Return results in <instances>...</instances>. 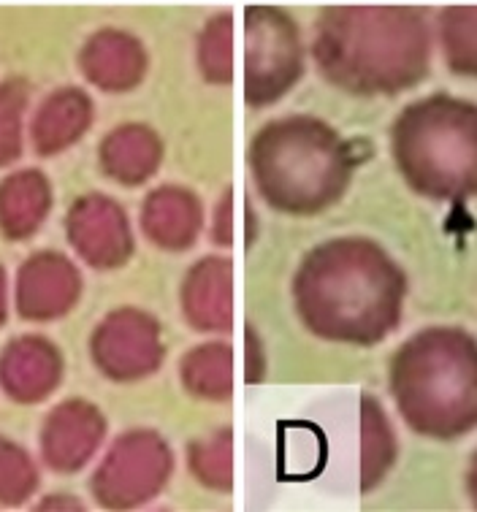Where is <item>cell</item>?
<instances>
[{"mask_svg":"<svg viewBox=\"0 0 477 512\" xmlns=\"http://www.w3.org/2000/svg\"><path fill=\"white\" fill-rule=\"evenodd\" d=\"M356 163L342 133L304 114L266 122L247 147L258 196L288 217H318L339 204Z\"/></svg>","mask_w":477,"mask_h":512,"instance_id":"obj_4","label":"cell"},{"mask_svg":"<svg viewBox=\"0 0 477 512\" xmlns=\"http://www.w3.org/2000/svg\"><path fill=\"white\" fill-rule=\"evenodd\" d=\"M38 510H82V504L76 502V496H47L44 502L38 504Z\"/></svg>","mask_w":477,"mask_h":512,"instance_id":"obj_28","label":"cell"},{"mask_svg":"<svg viewBox=\"0 0 477 512\" xmlns=\"http://www.w3.org/2000/svg\"><path fill=\"white\" fill-rule=\"evenodd\" d=\"M307 71V49L296 19L277 6L244 9V103L266 109L282 101Z\"/></svg>","mask_w":477,"mask_h":512,"instance_id":"obj_6","label":"cell"},{"mask_svg":"<svg viewBox=\"0 0 477 512\" xmlns=\"http://www.w3.org/2000/svg\"><path fill=\"white\" fill-rule=\"evenodd\" d=\"M196 66L204 82L234 84V11L220 9L206 19L196 41Z\"/></svg>","mask_w":477,"mask_h":512,"instance_id":"obj_22","label":"cell"},{"mask_svg":"<svg viewBox=\"0 0 477 512\" xmlns=\"http://www.w3.org/2000/svg\"><path fill=\"white\" fill-rule=\"evenodd\" d=\"M9 317V280H6V269L0 266V326Z\"/></svg>","mask_w":477,"mask_h":512,"instance_id":"obj_29","label":"cell"},{"mask_svg":"<svg viewBox=\"0 0 477 512\" xmlns=\"http://www.w3.org/2000/svg\"><path fill=\"white\" fill-rule=\"evenodd\" d=\"M55 204L52 182L38 168H19L0 179V236L6 242L33 239Z\"/></svg>","mask_w":477,"mask_h":512,"instance_id":"obj_18","label":"cell"},{"mask_svg":"<svg viewBox=\"0 0 477 512\" xmlns=\"http://www.w3.org/2000/svg\"><path fill=\"white\" fill-rule=\"evenodd\" d=\"M106 434L109 423L98 404L87 399L60 401L41 423V461L55 475H79L98 456Z\"/></svg>","mask_w":477,"mask_h":512,"instance_id":"obj_11","label":"cell"},{"mask_svg":"<svg viewBox=\"0 0 477 512\" xmlns=\"http://www.w3.org/2000/svg\"><path fill=\"white\" fill-rule=\"evenodd\" d=\"M396 461V437L375 396H361V491L383 483Z\"/></svg>","mask_w":477,"mask_h":512,"instance_id":"obj_20","label":"cell"},{"mask_svg":"<svg viewBox=\"0 0 477 512\" xmlns=\"http://www.w3.org/2000/svg\"><path fill=\"white\" fill-rule=\"evenodd\" d=\"M407 274L364 236L312 247L293 274V307L309 334L331 345L372 347L402 320Z\"/></svg>","mask_w":477,"mask_h":512,"instance_id":"obj_1","label":"cell"},{"mask_svg":"<svg viewBox=\"0 0 477 512\" xmlns=\"http://www.w3.org/2000/svg\"><path fill=\"white\" fill-rule=\"evenodd\" d=\"M244 380L247 385H258L263 380V374H266V355H263V342L258 331L253 326H247L244 331Z\"/></svg>","mask_w":477,"mask_h":512,"instance_id":"obj_27","label":"cell"},{"mask_svg":"<svg viewBox=\"0 0 477 512\" xmlns=\"http://www.w3.org/2000/svg\"><path fill=\"white\" fill-rule=\"evenodd\" d=\"M174 475V450L158 431L133 429L114 439L90 477V494L103 510H136L158 499Z\"/></svg>","mask_w":477,"mask_h":512,"instance_id":"obj_7","label":"cell"},{"mask_svg":"<svg viewBox=\"0 0 477 512\" xmlns=\"http://www.w3.org/2000/svg\"><path fill=\"white\" fill-rule=\"evenodd\" d=\"M388 388L412 434L467 437L477 429V339L459 326L421 328L393 353Z\"/></svg>","mask_w":477,"mask_h":512,"instance_id":"obj_3","label":"cell"},{"mask_svg":"<svg viewBox=\"0 0 477 512\" xmlns=\"http://www.w3.org/2000/svg\"><path fill=\"white\" fill-rule=\"evenodd\" d=\"M66 380V358L41 334L14 336L0 353V391L17 404H41Z\"/></svg>","mask_w":477,"mask_h":512,"instance_id":"obj_12","label":"cell"},{"mask_svg":"<svg viewBox=\"0 0 477 512\" xmlns=\"http://www.w3.org/2000/svg\"><path fill=\"white\" fill-rule=\"evenodd\" d=\"M204 228L201 198L182 185H160L141 201V231L158 250L185 252L196 247Z\"/></svg>","mask_w":477,"mask_h":512,"instance_id":"obj_15","label":"cell"},{"mask_svg":"<svg viewBox=\"0 0 477 512\" xmlns=\"http://www.w3.org/2000/svg\"><path fill=\"white\" fill-rule=\"evenodd\" d=\"M209 236L217 247H231L234 244V190L228 187L223 198L215 204V215H212V228Z\"/></svg>","mask_w":477,"mask_h":512,"instance_id":"obj_26","label":"cell"},{"mask_svg":"<svg viewBox=\"0 0 477 512\" xmlns=\"http://www.w3.org/2000/svg\"><path fill=\"white\" fill-rule=\"evenodd\" d=\"M391 155L412 193L442 204L477 198V103L437 93L404 106Z\"/></svg>","mask_w":477,"mask_h":512,"instance_id":"obj_5","label":"cell"},{"mask_svg":"<svg viewBox=\"0 0 477 512\" xmlns=\"http://www.w3.org/2000/svg\"><path fill=\"white\" fill-rule=\"evenodd\" d=\"M79 74L95 90L122 95L136 90L150 71V55L139 36L120 28H101L79 49Z\"/></svg>","mask_w":477,"mask_h":512,"instance_id":"obj_13","label":"cell"},{"mask_svg":"<svg viewBox=\"0 0 477 512\" xmlns=\"http://www.w3.org/2000/svg\"><path fill=\"white\" fill-rule=\"evenodd\" d=\"M41 475L36 461L14 439L0 437V507H22L36 496Z\"/></svg>","mask_w":477,"mask_h":512,"instance_id":"obj_25","label":"cell"},{"mask_svg":"<svg viewBox=\"0 0 477 512\" xmlns=\"http://www.w3.org/2000/svg\"><path fill=\"white\" fill-rule=\"evenodd\" d=\"M103 177L122 187H139L158 174L163 163V141L144 122H125L106 133L98 147Z\"/></svg>","mask_w":477,"mask_h":512,"instance_id":"obj_17","label":"cell"},{"mask_svg":"<svg viewBox=\"0 0 477 512\" xmlns=\"http://www.w3.org/2000/svg\"><path fill=\"white\" fill-rule=\"evenodd\" d=\"M434 36L418 6H331L320 11L312 57L331 87L393 98L429 76Z\"/></svg>","mask_w":477,"mask_h":512,"instance_id":"obj_2","label":"cell"},{"mask_svg":"<svg viewBox=\"0 0 477 512\" xmlns=\"http://www.w3.org/2000/svg\"><path fill=\"white\" fill-rule=\"evenodd\" d=\"M182 315L193 331L225 334L234 328V261L206 255L193 263L179 290Z\"/></svg>","mask_w":477,"mask_h":512,"instance_id":"obj_14","label":"cell"},{"mask_svg":"<svg viewBox=\"0 0 477 512\" xmlns=\"http://www.w3.org/2000/svg\"><path fill=\"white\" fill-rule=\"evenodd\" d=\"M85 293L76 263L57 250H38L17 269L14 309L25 323H55L74 312Z\"/></svg>","mask_w":477,"mask_h":512,"instance_id":"obj_10","label":"cell"},{"mask_svg":"<svg viewBox=\"0 0 477 512\" xmlns=\"http://www.w3.org/2000/svg\"><path fill=\"white\" fill-rule=\"evenodd\" d=\"M179 377L185 391L201 401H228L234 396V347L206 342L182 355Z\"/></svg>","mask_w":477,"mask_h":512,"instance_id":"obj_19","label":"cell"},{"mask_svg":"<svg viewBox=\"0 0 477 512\" xmlns=\"http://www.w3.org/2000/svg\"><path fill=\"white\" fill-rule=\"evenodd\" d=\"M188 469L196 483L217 494H231L234 488V434L220 429L204 439L190 442Z\"/></svg>","mask_w":477,"mask_h":512,"instance_id":"obj_23","label":"cell"},{"mask_svg":"<svg viewBox=\"0 0 477 512\" xmlns=\"http://www.w3.org/2000/svg\"><path fill=\"white\" fill-rule=\"evenodd\" d=\"M90 358L98 372L112 382H139L160 372L166 345L160 323L150 312L120 307L103 317L90 334Z\"/></svg>","mask_w":477,"mask_h":512,"instance_id":"obj_8","label":"cell"},{"mask_svg":"<svg viewBox=\"0 0 477 512\" xmlns=\"http://www.w3.org/2000/svg\"><path fill=\"white\" fill-rule=\"evenodd\" d=\"M467 491H469V499H472V507H477V450L472 461H469V469H467Z\"/></svg>","mask_w":477,"mask_h":512,"instance_id":"obj_30","label":"cell"},{"mask_svg":"<svg viewBox=\"0 0 477 512\" xmlns=\"http://www.w3.org/2000/svg\"><path fill=\"white\" fill-rule=\"evenodd\" d=\"M437 38L450 74L477 79V6L442 9Z\"/></svg>","mask_w":477,"mask_h":512,"instance_id":"obj_21","label":"cell"},{"mask_svg":"<svg viewBox=\"0 0 477 512\" xmlns=\"http://www.w3.org/2000/svg\"><path fill=\"white\" fill-rule=\"evenodd\" d=\"M66 239L79 261L95 271L122 269L136 250L131 217L103 193H87L71 204L66 215Z\"/></svg>","mask_w":477,"mask_h":512,"instance_id":"obj_9","label":"cell"},{"mask_svg":"<svg viewBox=\"0 0 477 512\" xmlns=\"http://www.w3.org/2000/svg\"><path fill=\"white\" fill-rule=\"evenodd\" d=\"M30 103V84L19 76L0 82V168L22 158L25 149V112Z\"/></svg>","mask_w":477,"mask_h":512,"instance_id":"obj_24","label":"cell"},{"mask_svg":"<svg viewBox=\"0 0 477 512\" xmlns=\"http://www.w3.org/2000/svg\"><path fill=\"white\" fill-rule=\"evenodd\" d=\"M95 103L93 98L74 84L57 87L38 103L30 120V144L38 158H55L85 139L93 128Z\"/></svg>","mask_w":477,"mask_h":512,"instance_id":"obj_16","label":"cell"}]
</instances>
